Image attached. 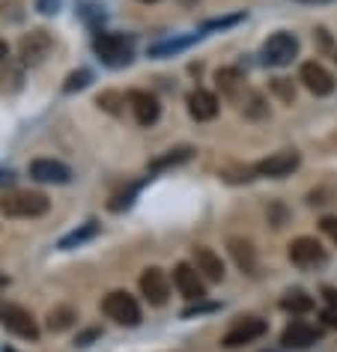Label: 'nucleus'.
Segmentation results:
<instances>
[{"instance_id": "nucleus-2", "label": "nucleus", "mask_w": 337, "mask_h": 352, "mask_svg": "<svg viewBox=\"0 0 337 352\" xmlns=\"http://www.w3.org/2000/svg\"><path fill=\"white\" fill-rule=\"evenodd\" d=\"M102 311L108 320L120 322V325H138L140 322V307L135 302V296H129L126 289H113V293L105 296Z\"/></svg>"}, {"instance_id": "nucleus-27", "label": "nucleus", "mask_w": 337, "mask_h": 352, "mask_svg": "<svg viewBox=\"0 0 337 352\" xmlns=\"http://www.w3.org/2000/svg\"><path fill=\"white\" fill-rule=\"evenodd\" d=\"M272 90H274V96H281L283 102H292V99H296V90H292V84L287 81V78H274V81H272Z\"/></svg>"}, {"instance_id": "nucleus-14", "label": "nucleus", "mask_w": 337, "mask_h": 352, "mask_svg": "<svg viewBox=\"0 0 337 352\" xmlns=\"http://www.w3.org/2000/svg\"><path fill=\"white\" fill-rule=\"evenodd\" d=\"M316 340H319V331L310 322H301V320L290 322L281 334V343L290 346V349H307V346H314Z\"/></svg>"}, {"instance_id": "nucleus-20", "label": "nucleus", "mask_w": 337, "mask_h": 352, "mask_svg": "<svg viewBox=\"0 0 337 352\" xmlns=\"http://www.w3.org/2000/svg\"><path fill=\"white\" fill-rule=\"evenodd\" d=\"M78 320V311L69 305H60V307H51L48 311V329L51 331H66L69 325H75Z\"/></svg>"}, {"instance_id": "nucleus-23", "label": "nucleus", "mask_w": 337, "mask_h": 352, "mask_svg": "<svg viewBox=\"0 0 337 352\" xmlns=\"http://www.w3.org/2000/svg\"><path fill=\"white\" fill-rule=\"evenodd\" d=\"M96 233H99V221H87L84 227H78V230L63 236V239H60V248L69 251V248H75V245H84L87 239H93Z\"/></svg>"}, {"instance_id": "nucleus-31", "label": "nucleus", "mask_w": 337, "mask_h": 352, "mask_svg": "<svg viewBox=\"0 0 337 352\" xmlns=\"http://www.w3.org/2000/svg\"><path fill=\"white\" fill-rule=\"evenodd\" d=\"M57 3L60 0H39V10L42 12H57Z\"/></svg>"}, {"instance_id": "nucleus-28", "label": "nucleus", "mask_w": 337, "mask_h": 352, "mask_svg": "<svg viewBox=\"0 0 337 352\" xmlns=\"http://www.w3.org/2000/svg\"><path fill=\"white\" fill-rule=\"evenodd\" d=\"M245 113L248 117H265V113H269V108H265V102L260 99V96H251V104H245Z\"/></svg>"}, {"instance_id": "nucleus-21", "label": "nucleus", "mask_w": 337, "mask_h": 352, "mask_svg": "<svg viewBox=\"0 0 337 352\" xmlns=\"http://www.w3.org/2000/svg\"><path fill=\"white\" fill-rule=\"evenodd\" d=\"M281 307L290 314H307V311H314V298L307 293H301V289H290V293L281 298Z\"/></svg>"}, {"instance_id": "nucleus-15", "label": "nucleus", "mask_w": 337, "mask_h": 352, "mask_svg": "<svg viewBox=\"0 0 337 352\" xmlns=\"http://www.w3.org/2000/svg\"><path fill=\"white\" fill-rule=\"evenodd\" d=\"M30 176L39 182H69L72 179V170L63 164V162H54V158H36V162H30Z\"/></svg>"}, {"instance_id": "nucleus-13", "label": "nucleus", "mask_w": 337, "mask_h": 352, "mask_svg": "<svg viewBox=\"0 0 337 352\" xmlns=\"http://www.w3.org/2000/svg\"><path fill=\"white\" fill-rule=\"evenodd\" d=\"M129 108H131V113H135L138 126H153V122L158 120V113H162L158 99L146 90H131L129 93Z\"/></svg>"}, {"instance_id": "nucleus-35", "label": "nucleus", "mask_w": 337, "mask_h": 352, "mask_svg": "<svg viewBox=\"0 0 337 352\" xmlns=\"http://www.w3.org/2000/svg\"><path fill=\"white\" fill-rule=\"evenodd\" d=\"M301 3H319V0H301Z\"/></svg>"}, {"instance_id": "nucleus-22", "label": "nucleus", "mask_w": 337, "mask_h": 352, "mask_svg": "<svg viewBox=\"0 0 337 352\" xmlns=\"http://www.w3.org/2000/svg\"><path fill=\"white\" fill-rule=\"evenodd\" d=\"M191 153L194 149L191 146H180V149H171L167 155H162V158H155L153 164H149V173H158V170H164V167H176V164H185L191 158Z\"/></svg>"}, {"instance_id": "nucleus-7", "label": "nucleus", "mask_w": 337, "mask_h": 352, "mask_svg": "<svg viewBox=\"0 0 337 352\" xmlns=\"http://www.w3.org/2000/svg\"><path fill=\"white\" fill-rule=\"evenodd\" d=\"M51 48H54V39H51L48 30H30V33H24L21 42H19V54H21V60L28 66L45 63Z\"/></svg>"}, {"instance_id": "nucleus-24", "label": "nucleus", "mask_w": 337, "mask_h": 352, "mask_svg": "<svg viewBox=\"0 0 337 352\" xmlns=\"http://www.w3.org/2000/svg\"><path fill=\"white\" fill-rule=\"evenodd\" d=\"M200 33H194V36H188V39H171V42H162V45H153L149 48V54L153 57H167V54H176V51H182V48H188L194 39H197Z\"/></svg>"}, {"instance_id": "nucleus-33", "label": "nucleus", "mask_w": 337, "mask_h": 352, "mask_svg": "<svg viewBox=\"0 0 337 352\" xmlns=\"http://www.w3.org/2000/svg\"><path fill=\"white\" fill-rule=\"evenodd\" d=\"M6 57H10V45H6L3 39H0V60H6Z\"/></svg>"}, {"instance_id": "nucleus-32", "label": "nucleus", "mask_w": 337, "mask_h": 352, "mask_svg": "<svg viewBox=\"0 0 337 352\" xmlns=\"http://www.w3.org/2000/svg\"><path fill=\"white\" fill-rule=\"evenodd\" d=\"M323 322L331 325V329H337V307H334V311H325L323 314Z\"/></svg>"}, {"instance_id": "nucleus-37", "label": "nucleus", "mask_w": 337, "mask_h": 352, "mask_svg": "<svg viewBox=\"0 0 337 352\" xmlns=\"http://www.w3.org/2000/svg\"><path fill=\"white\" fill-rule=\"evenodd\" d=\"M185 3H194V0H185Z\"/></svg>"}, {"instance_id": "nucleus-17", "label": "nucleus", "mask_w": 337, "mask_h": 352, "mask_svg": "<svg viewBox=\"0 0 337 352\" xmlns=\"http://www.w3.org/2000/svg\"><path fill=\"white\" fill-rule=\"evenodd\" d=\"M194 266H197V272L206 280H221L224 278V260L218 257L212 248H194Z\"/></svg>"}, {"instance_id": "nucleus-3", "label": "nucleus", "mask_w": 337, "mask_h": 352, "mask_svg": "<svg viewBox=\"0 0 337 352\" xmlns=\"http://www.w3.org/2000/svg\"><path fill=\"white\" fill-rule=\"evenodd\" d=\"M96 54H99L108 66H129L131 63V42L120 33H102L93 42Z\"/></svg>"}, {"instance_id": "nucleus-38", "label": "nucleus", "mask_w": 337, "mask_h": 352, "mask_svg": "<svg viewBox=\"0 0 337 352\" xmlns=\"http://www.w3.org/2000/svg\"><path fill=\"white\" fill-rule=\"evenodd\" d=\"M334 63H337V54H334Z\"/></svg>"}, {"instance_id": "nucleus-18", "label": "nucleus", "mask_w": 337, "mask_h": 352, "mask_svg": "<svg viewBox=\"0 0 337 352\" xmlns=\"http://www.w3.org/2000/svg\"><path fill=\"white\" fill-rule=\"evenodd\" d=\"M215 84H218L221 96H227V99H239V96L245 93V75H242V69H236V66L218 69V72H215Z\"/></svg>"}, {"instance_id": "nucleus-34", "label": "nucleus", "mask_w": 337, "mask_h": 352, "mask_svg": "<svg viewBox=\"0 0 337 352\" xmlns=\"http://www.w3.org/2000/svg\"><path fill=\"white\" fill-rule=\"evenodd\" d=\"M6 284H10V278H6V275H0V287H6Z\"/></svg>"}, {"instance_id": "nucleus-9", "label": "nucleus", "mask_w": 337, "mask_h": 352, "mask_svg": "<svg viewBox=\"0 0 337 352\" xmlns=\"http://www.w3.org/2000/svg\"><path fill=\"white\" fill-rule=\"evenodd\" d=\"M140 293L146 296L149 305L162 307L171 298V280H167V272H162L158 266H149L140 272Z\"/></svg>"}, {"instance_id": "nucleus-36", "label": "nucleus", "mask_w": 337, "mask_h": 352, "mask_svg": "<svg viewBox=\"0 0 337 352\" xmlns=\"http://www.w3.org/2000/svg\"><path fill=\"white\" fill-rule=\"evenodd\" d=\"M144 3H155V0H144Z\"/></svg>"}, {"instance_id": "nucleus-10", "label": "nucleus", "mask_w": 337, "mask_h": 352, "mask_svg": "<svg viewBox=\"0 0 337 352\" xmlns=\"http://www.w3.org/2000/svg\"><path fill=\"white\" fill-rule=\"evenodd\" d=\"M298 81L305 84L314 96H331L334 93V78H331V72H328L323 63H316V60H307V63H301Z\"/></svg>"}, {"instance_id": "nucleus-16", "label": "nucleus", "mask_w": 337, "mask_h": 352, "mask_svg": "<svg viewBox=\"0 0 337 352\" xmlns=\"http://www.w3.org/2000/svg\"><path fill=\"white\" fill-rule=\"evenodd\" d=\"M218 108H221V102H218L215 93H209V90H194V93H188V113L197 122L215 120L218 117Z\"/></svg>"}, {"instance_id": "nucleus-8", "label": "nucleus", "mask_w": 337, "mask_h": 352, "mask_svg": "<svg viewBox=\"0 0 337 352\" xmlns=\"http://www.w3.org/2000/svg\"><path fill=\"white\" fill-rule=\"evenodd\" d=\"M263 334H265V322L260 316H239L227 329L221 343H224L227 349H236V346H245V343H254L257 338H263Z\"/></svg>"}, {"instance_id": "nucleus-1", "label": "nucleus", "mask_w": 337, "mask_h": 352, "mask_svg": "<svg viewBox=\"0 0 337 352\" xmlns=\"http://www.w3.org/2000/svg\"><path fill=\"white\" fill-rule=\"evenodd\" d=\"M0 212L6 218H39L48 212V197L39 191H6L0 195Z\"/></svg>"}, {"instance_id": "nucleus-26", "label": "nucleus", "mask_w": 337, "mask_h": 352, "mask_svg": "<svg viewBox=\"0 0 337 352\" xmlns=\"http://www.w3.org/2000/svg\"><path fill=\"white\" fill-rule=\"evenodd\" d=\"M90 72H87V69H78V72H72L66 78V84H63V93H75V90H84L87 84H90Z\"/></svg>"}, {"instance_id": "nucleus-19", "label": "nucleus", "mask_w": 337, "mask_h": 352, "mask_svg": "<svg viewBox=\"0 0 337 352\" xmlns=\"http://www.w3.org/2000/svg\"><path fill=\"white\" fill-rule=\"evenodd\" d=\"M230 254H233L236 266L242 272H248V275H254L257 272V251H254V245L248 239H230Z\"/></svg>"}, {"instance_id": "nucleus-4", "label": "nucleus", "mask_w": 337, "mask_h": 352, "mask_svg": "<svg viewBox=\"0 0 337 352\" xmlns=\"http://www.w3.org/2000/svg\"><path fill=\"white\" fill-rule=\"evenodd\" d=\"M287 254H290V263H296L298 269H316V266H325V260H328L325 248L314 236H298V239H292Z\"/></svg>"}, {"instance_id": "nucleus-30", "label": "nucleus", "mask_w": 337, "mask_h": 352, "mask_svg": "<svg viewBox=\"0 0 337 352\" xmlns=\"http://www.w3.org/2000/svg\"><path fill=\"white\" fill-rule=\"evenodd\" d=\"M323 296H325V302H328V305L337 307V289H334V287H325V289H323Z\"/></svg>"}, {"instance_id": "nucleus-6", "label": "nucleus", "mask_w": 337, "mask_h": 352, "mask_svg": "<svg viewBox=\"0 0 337 352\" xmlns=\"http://www.w3.org/2000/svg\"><path fill=\"white\" fill-rule=\"evenodd\" d=\"M298 164H301V155L296 153V149H281V153H272L269 158L257 162L254 173L257 176H269V179H283V176H290Z\"/></svg>"}, {"instance_id": "nucleus-11", "label": "nucleus", "mask_w": 337, "mask_h": 352, "mask_svg": "<svg viewBox=\"0 0 337 352\" xmlns=\"http://www.w3.org/2000/svg\"><path fill=\"white\" fill-rule=\"evenodd\" d=\"M173 284L185 298H188V302H200V298L206 296L203 275L197 272V266H191V263H180V266L173 269Z\"/></svg>"}, {"instance_id": "nucleus-29", "label": "nucleus", "mask_w": 337, "mask_h": 352, "mask_svg": "<svg viewBox=\"0 0 337 352\" xmlns=\"http://www.w3.org/2000/svg\"><path fill=\"white\" fill-rule=\"evenodd\" d=\"M323 233H325L331 242H337V218H331V215L323 218Z\"/></svg>"}, {"instance_id": "nucleus-12", "label": "nucleus", "mask_w": 337, "mask_h": 352, "mask_svg": "<svg viewBox=\"0 0 337 352\" xmlns=\"http://www.w3.org/2000/svg\"><path fill=\"white\" fill-rule=\"evenodd\" d=\"M0 322L6 325L12 334H19L24 340H36L39 338V329L36 322H33V316L24 311V307H15V305H6L3 314H0Z\"/></svg>"}, {"instance_id": "nucleus-5", "label": "nucleus", "mask_w": 337, "mask_h": 352, "mask_svg": "<svg viewBox=\"0 0 337 352\" xmlns=\"http://www.w3.org/2000/svg\"><path fill=\"white\" fill-rule=\"evenodd\" d=\"M298 54V39L292 33H274L263 45V63L265 66H287Z\"/></svg>"}, {"instance_id": "nucleus-25", "label": "nucleus", "mask_w": 337, "mask_h": 352, "mask_svg": "<svg viewBox=\"0 0 337 352\" xmlns=\"http://www.w3.org/2000/svg\"><path fill=\"white\" fill-rule=\"evenodd\" d=\"M96 104H99L102 111H108V113H120V111H122V104H126V96L117 93V90H105V93H99Z\"/></svg>"}]
</instances>
